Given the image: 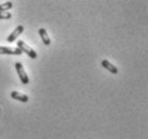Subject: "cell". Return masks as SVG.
Returning a JSON list of instances; mask_svg holds the SVG:
<instances>
[{"label": "cell", "instance_id": "obj_1", "mask_svg": "<svg viewBox=\"0 0 148 139\" xmlns=\"http://www.w3.org/2000/svg\"><path fill=\"white\" fill-rule=\"evenodd\" d=\"M17 48H18L22 52L26 53L30 58H34V59H36V58L38 57L37 52H36L32 48H30L29 45L27 44L25 41H23V40H18V42H17Z\"/></svg>", "mask_w": 148, "mask_h": 139}, {"label": "cell", "instance_id": "obj_2", "mask_svg": "<svg viewBox=\"0 0 148 139\" xmlns=\"http://www.w3.org/2000/svg\"><path fill=\"white\" fill-rule=\"evenodd\" d=\"M15 68H16V71L18 73V77L22 83L24 84H28L30 82L29 81V78H28V75H27V72L25 71V69H24V66H23L22 63H15Z\"/></svg>", "mask_w": 148, "mask_h": 139}, {"label": "cell", "instance_id": "obj_3", "mask_svg": "<svg viewBox=\"0 0 148 139\" xmlns=\"http://www.w3.org/2000/svg\"><path fill=\"white\" fill-rule=\"evenodd\" d=\"M22 51L18 48H8L0 46V54H9V55H22Z\"/></svg>", "mask_w": 148, "mask_h": 139}, {"label": "cell", "instance_id": "obj_4", "mask_svg": "<svg viewBox=\"0 0 148 139\" xmlns=\"http://www.w3.org/2000/svg\"><path fill=\"white\" fill-rule=\"evenodd\" d=\"M23 31H24V26H22V25L17 26L14 30H13V33H12L11 35H9V36H8L7 41L8 42H14L15 40L18 38L19 35L22 34Z\"/></svg>", "mask_w": 148, "mask_h": 139}, {"label": "cell", "instance_id": "obj_5", "mask_svg": "<svg viewBox=\"0 0 148 139\" xmlns=\"http://www.w3.org/2000/svg\"><path fill=\"white\" fill-rule=\"evenodd\" d=\"M11 97L15 100H18V102H27L29 100V97L27 96V95L23 94V93H19L17 91H13L11 92Z\"/></svg>", "mask_w": 148, "mask_h": 139}, {"label": "cell", "instance_id": "obj_6", "mask_svg": "<svg viewBox=\"0 0 148 139\" xmlns=\"http://www.w3.org/2000/svg\"><path fill=\"white\" fill-rule=\"evenodd\" d=\"M101 65H102V66H103L105 69H108L110 72H112L113 75H117V73H118V69H117V67H115L114 65L111 64V63H110L108 59H103V60H102V62H101Z\"/></svg>", "mask_w": 148, "mask_h": 139}, {"label": "cell", "instance_id": "obj_7", "mask_svg": "<svg viewBox=\"0 0 148 139\" xmlns=\"http://www.w3.org/2000/svg\"><path fill=\"white\" fill-rule=\"evenodd\" d=\"M39 35H40L41 39H42V42H43L45 45L51 44V39H49V37H48L46 29H44V28H40V29H39Z\"/></svg>", "mask_w": 148, "mask_h": 139}, {"label": "cell", "instance_id": "obj_8", "mask_svg": "<svg viewBox=\"0 0 148 139\" xmlns=\"http://www.w3.org/2000/svg\"><path fill=\"white\" fill-rule=\"evenodd\" d=\"M12 7H13V3H12L11 1H7V2H4V3H1L0 4V12H7L8 10H10Z\"/></svg>", "mask_w": 148, "mask_h": 139}, {"label": "cell", "instance_id": "obj_9", "mask_svg": "<svg viewBox=\"0 0 148 139\" xmlns=\"http://www.w3.org/2000/svg\"><path fill=\"white\" fill-rule=\"evenodd\" d=\"M12 17L10 12H0V19H9Z\"/></svg>", "mask_w": 148, "mask_h": 139}]
</instances>
